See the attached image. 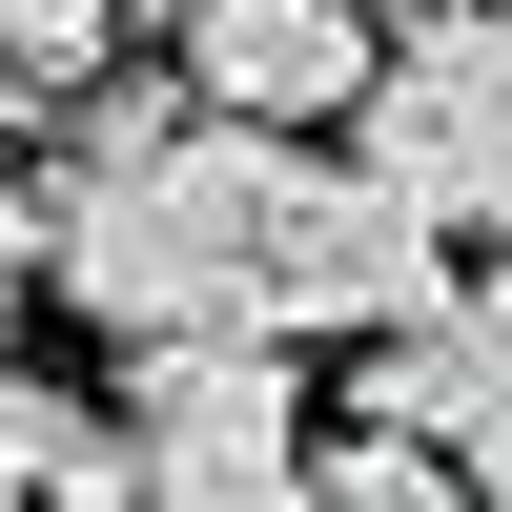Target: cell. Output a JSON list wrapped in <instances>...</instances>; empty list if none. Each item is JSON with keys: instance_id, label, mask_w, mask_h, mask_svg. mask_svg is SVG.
I'll return each mask as SVG.
<instances>
[{"instance_id": "6da1fadb", "label": "cell", "mask_w": 512, "mask_h": 512, "mask_svg": "<svg viewBox=\"0 0 512 512\" xmlns=\"http://www.w3.org/2000/svg\"><path fill=\"white\" fill-rule=\"evenodd\" d=\"M287 164L267 123H205L185 82H82L62 103V287L103 349H267V226H287Z\"/></svg>"}, {"instance_id": "7a4b0ae2", "label": "cell", "mask_w": 512, "mask_h": 512, "mask_svg": "<svg viewBox=\"0 0 512 512\" xmlns=\"http://www.w3.org/2000/svg\"><path fill=\"white\" fill-rule=\"evenodd\" d=\"M349 164H369L390 205H431L451 246H492V226H512V0H431V21L369 41Z\"/></svg>"}, {"instance_id": "3957f363", "label": "cell", "mask_w": 512, "mask_h": 512, "mask_svg": "<svg viewBox=\"0 0 512 512\" xmlns=\"http://www.w3.org/2000/svg\"><path fill=\"white\" fill-rule=\"evenodd\" d=\"M472 287V246L431 205H390L369 164H287V226H267V349H390Z\"/></svg>"}, {"instance_id": "277c9868", "label": "cell", "mask_w": 512, "mask_h": 512, "mask_svg": "<svg viewBox=\"0 0 512 512\" xmlns=\"http://www.w3.org/2000/svg\"><path fill=\"white\" fill-rule=\"evenodd\" d=\"M369 0H164V82H185L205 123H267V144H308L328 103H369Z\"/></svg>"}, {"instance_id": "5b68a950", "label": "cell", "mask_w": 512, "mask_h": 512, "mask_svg": "<svg viewBox=\"0 0 512 512\" xmlns=\"http://www.w3.org/2000/svg\"><path fill=\"white\" fill-rule=\"evenodd\" d=\"M349 431H410V451H451V472L512 512V308H472V287H451L431 328H390V349L349 369Z\"/></svg>"}, {"instance_id": "8992f818", "label": "cell", "mask_w": 512, "mask_h": 512, "mask_svg": "<svg viewBox=\"0 0 512 512\" xmlns=\"http://www.w3.org/2000/svg\"><path fill=\"white\" fill-rule=\"evenodd\" d=\"M123 451H308V369L287 349H123Z\"/></svg>"}, {"instance_id": "52a82bcc", "label": "cell", "mask_w": 512, "mask_h": 512, "mask_svg": "<svg viewBox=\"0 0 512 512\" xmlns=\"http://www.w3.org/2000/svg\"><path fill=\"white\" fill-rule=\"evenodd\" d=\"M144 492V451H123V410L41 390V369H0V512H123Z\"/></svg>"}, {"instance_id": "ba28073f", "label": "cell", "mask_w": 512, "mask_h": 512, "mask_svg": "<svg viewBox=\"0 0 512 512\" xmlns=\"http://www.w3.org/2000/svg\"><path fill=\"white\" fill-rule=\"evenodd\" d=\"M123 21H144V0H0V82H21V103H82V82L123 62Z\"/></svg>"}, {"instance_id": "9c48e42d", "label": "cell", "mask_w": 512, "mask_h": 512, "mask_svg": "<svg viewBox=\"0 0 512 512\" xmlns=\"http://www.w3.org/2000/svg\"><path fill=\"white\" fill-rule=\"evenodd\" d=\"M308 512H492V492L410 431H349V451H308Z\"/></svg>"}, {"instance_id": "30bf717a", "label": "cell", "mask_w": 512, "mask_h": 512, "mask_svg": "<svg viewBox=\"0 0 512 512\" xmlns=\"http://www.w3.org/2000/svg\"><path fill=\"white\" fill-rule=\"evenodd\" d=\"M123 512H308V451H164Z\"/></svg>"}]
</instances>
